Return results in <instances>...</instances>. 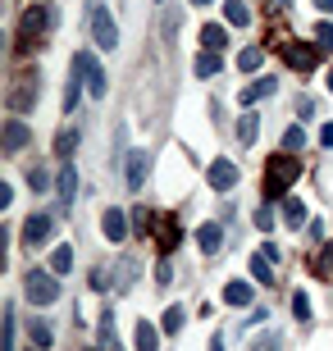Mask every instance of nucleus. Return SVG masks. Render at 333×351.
<instances>
[{"mask_svg": "<svg viewBox=\"0 0 333 351\" xmlns=\"http://www.w3.org/2000/svg\"><path fill=\"white\" fill-rule=\"evenodd\" d=\"M37 101H41V82H37V78H19V82L10 87V110H14V114L32 110Z\"/></svg>", "mask_w": 333, "mask_h": 351, "instance_id": "obj_5", "label": "nucleus"}, {"mask_svg": "<svg viewBox=\"0 0 333 351\" xmlns=\"http://www.w3.org/2000/svg\"><path fill=\"white\" fill-rule=\"evenodd\" d=\"M297 114L310 119V114H315V101H310V96H297Z\"/></svg>", "mask_w": 333, "mask_h": 351, "instance_id": "obj_39", "label": "nucleus"}, {"mask_svg": "<svg viewBox=\"0 0 333 351\" xmlns=\"http://www.w3.org/2000/svg\"><path fill=\"white\" fill-rule=\"evenodd\" d=\"M224 19H229L233 27H246V23H251V10H246V0H229V5H224Z\"/></svg>", "mask_w": 333, "mask_h": 351, "instance_id": "obj_19", "label": "nucleus"}, {"mask_svg": "<svg viewBox=\"0 0 333 351\" xmlns=\"http://www.w3.org/2000/svg\"><path fill=\"white\" fill-rule=\"evenodd\" d=\"M292 315H297V319H310V301H306V292H297V297H292Z\"/></svg>", "mask_w": 333, "mask_h": 351, "instance_id": "obj_35", "label": "nucleus"}, {"mask_svg": "<svg viewBox=\"0 0 333 351\" xmlns=\"http://www.w3.org/2000/svg\"><path fill=\"white\" fill-rule=\"evenodd\" d=\"M73 73L87 82L91 96H105V69L96 64V55H91V51H78V55H73Z\"/></svg>", "mask_w": 333, "mask_h": 351, "instance_id": "obj_4", "label": "nucleus"}, {"mask_svg": "<svg viewBox=\"0 0 333 351\" xmlns=\"http://www.w3.org/2000/svg\"><path fill=\"white\" fill-rule=\"evenodd\" d=\"M256 132H260V119L256 114H242V119H238V137H242V142H256Z\"/></svg>", "mask_w": 333, "mask_h": 351, "instance_id": "obj_28", "label": "nucleus"}, {"mask_svg": "<svg viewBox=\"0 0 333 351\" xmlns=\"http://www.w3.org/2000/svg\"><path fill=\"white\" fill-rule=\"evenodd\" d=\"M101 233L110 237V242H124V237H128V215H124V210H105Z\"/></svg>", "mask_w": 333, "mask_h": 351, "instance_id": "obj_11", "label": "nucleus"}, {"mask_svg": "<svg viewBox=\"0 0 333 351\" xmlns=\"http://www.w3.org/2000/svg\"><path fill=\"white\" fill-rule=\"evenodd\" d=\"M205 178H210V187H215V192H229L233 182H238V165H229V160H215V165L205 169Z\"/></svg>", "mask_w": 333, "mask_h": 351, "instance_id": "obj_9", "label": "nucleus"}, {"mask_svg": "<svg viewBox=\"0 0 333 351\" xmlns=\"http://www.w3.org/2000/svg\"><path fill=\"white\" fill-rule=\"evenodd\" d=\"M196 247H201L205 256H215V251L224 247V228H219V223H201V228H196Z\"/></svg>", "mask_w": 333, "mask_h": 351, "instance_id": "obj_14", "label": "nucleus"}, {"mask_svg": "<svg viewBox=\"0 0 333 351\" xmlns=\"http://www.w3.org/2000/svg\"><path fill=\"white\" fill-rule=\"evenodd\" d=\"M310 269H315V278H333V242L320 251V256H315V265H310Z\"/></svg>", "mask_w": 333, "mask_h": 351, "instance_id": "obj_25", "label": "nucleus"}, {"mask_svg": "<svg viewBox=\"0 0 333 351\" xmlns=\"http://www.w3.org/2000/svg\"><path fill=\"white\" fill-rule=\"evenodd\" d=\"M51 233H55V219H51V215H32V219L23 223V242H27V247H46V242H51Z\"/></svg>", "mask_w": 333, "mask_h": 351, "instance_id": "obj_7", "label": "nucleus"}, {"mask_svg": "<svg viewBox=\"0 0 333 351\" xmlns=\"http://www.w3.org/2000/svg\"><path fill=\"white\" fill-rule=\"evenodd\" d=\"M320 146H324V151L333 146V123H324V132H320Z\"/></svg>", "mask_w": 333, "mask_h": 351, "instance_id": "obj_42", "label": "nucleus"}, {"mask_svg": "<svg viewBox=\"0 0 333 351\" xmlns=\"http://www.w3.org/2000/svg\"><path fill=\"white\" fill-rule=\"evenodd\" d=\"M133 338H137L133 342L137 351H160V328H155L151 319H137V333H133Z\"/></svg>", "mask_w": 333, "mask_h": 351, "instance_id": "obj_15", "label": "nucleus"}, {"mask_svg": "<svg viewBox=\"0 0 333 351\" xmlns=\"http://www.w3.org/2000/svg\"><path fill=\"white\" fill-rule=\"evenodd\" d=\"M301 146H306V132L297 128V123H292V128H283V151H301Z\"/></svg>", "mask_w": 333, "mask_h": 351, "instance_id": "obj_29", "label": "nucleus"}, {"mask_svg": "<svg viewBox=\"0 0 333 351\" xmlns=\"http://www.w3.org/2000/svg\"><path fill=\"white\" fill-rule=\"evenodd\" d=\"M183 319H187V315H183V306H169V311H165V333H179Z\"/></svg>", "mask_w": 333, "mask_h": 351, "instance_id": "obj_30", "label": "nucleus"}, {"mask_svg": "<svg viewBox=\"0 0 333 351\" xmlns=\"http://www.w3.org/2000/svg\"><path fill=\"white\" fill-rule=\"evenodd\" d=\"M27 137H32V132H27L23 119H10V123H5V137H0V146L14 156V151H23V146H27Z\"/></svg>", "mask_w": 333, "mask_h": 351, "instance_id": "obj_10", "label": "nucleus"}, {"mask_svg": "<svg viewBox=\"0 0 333 351\" xmlns=\"http://www.w3.org/2000/svg\"><path fill=\"white\" fill-rule=\"evenodd\" d=\"M60 274H46V269H32L27 274V297L32 306H55L60 301V283H55Z\"/></svg>", "mask_w": 333, "mask_h": 351, "instance_id": "obj_3", "label": "nucleus"}, {"mask_svg": "<svg viewBox=\"0 0 333 351\" xmlns=\"http://www.w3.org/2000/svg\"><path fill=\"white\" fill-rule=\"evenodd\" d=\"M251 278H256V283H274V269H269V256H265V251L251 261Z\"/></svg>", "mask_w": 333, "mask_h": 351, "instance_id": "obj_26", "label": "nucleus"}, {"mask_svg": "<svg viewBox=\"0 0 333 351\" xmlns=\"http://www.w3.org/2000/svg\"><path fill=\"white\" fill-rule=\"evenodd\" d=\"M315 10H324V14H333V0H315Z\"/></svg>", "mask_w": 333, "mask_h": 351, "instance_id": "obj_43", "label": "nucleus"}, {"mask_svg": "<svg viewBox=\"0 0 333 351\" xmlns=\"http://www.w3.org/2000/svg\"><path fill=\"white\" fill-rule=\"evenodd\" d=\"M55 187H60V196H65V201H73V192H78V169H73V165H65V169H60Z\"/></svg>", "mask_w": 333, "mask_h": 351, "instance_id": "obj_20", "label": "nucleus"}, {"mask_svg": "<svg viewBox=\"0 0 333 351\" xmlns=\"http://www.w3.org/2000/svg\"><path fill=\"white\" fill-rule=\"evenodd\" d=\"M146 169H151V156H146V151H133V156H128V187H133V192H141Z\"/></svg>", "mask_w": 333, "mask_h": 351, "instance_id": "obj_13", "label": "nucleus"}, {"mask_svg": "<svg viewBox=\"0 0 333 351\" xmlns=\"http://www.w3.org/2000/svg\"><path fill=\"white\" fill-rule=\"evenodd\" d=\"M283 219L292 223V228H301V223H306V206H301V201H283Z\"/></svg>", "mask_w": 333, "mask_h": 351, "instance_id": "obj_27", "label": "nucleus"}, {"mask_svg": "<svg viewBox=\"0 0 333 351\" xmlns=\"http://www.w3.org/2000/svg\"><path fill=\"white\" fill-rule=\"evenodd\" d=\"M192 69H196V78H215L219 69H224V51H201Z\"/></svg>", "mask_w": 333, "mask_h": 351, "instance_id": "obj_16", "label": "nucleus"}, {"mask_svg": "<svg viewBox=\"0 0 333 351\" xmlns=\"http://www.w3.org/2000/svg\"><path fill=\"white\" fill-rule=\"evenodd\" d=\"M201 46H205V51H224V46H229V27L205 23V27H201Z\"/></svg>", "mask_w": 333, "mask_h": 351, "instance_id": "obj_17", "label": "nucleus"}, {"mask_svg": "<svg viewBox=\"0 0 333 351\" xmlns=\"http://www.w3.org/2000/svg\"><path fill=\"white\" fill-rule=\"evenodd\" d=\"M183 242V228L179 219H160V233H155V247H160V256H169V251Z\"/></svg>", "mask_w": 333, "mask_h": 351, "instance_id": "obj_12", "label": "nucleus"}, {"mask_svg": "<svg viewBox=\"0 0 333 351\" xmlns=\"http://www.w3.org/2000/svg\"><path fill=\"white\" fill-rule=\"evenodd\" d=\"M224 301H229V306H251V287L246 283H229L224 287Z\"/></svg>", "mask_w": 333, "mask_h": 351, "instance_id": "obj_23", "label": "nucleus"}, {"mask_svg": "<svg viewBox=\"0 0 333 351\" xmlns=\"http://www.w3.org/2000/svg\"><path fill=\"white\" fill-rule=\"evenodd\" d=\"M274 87H279L274 78H260V82H251V87H242V96H238V101H242V105H256L260 96H274Z\"/></svg>", "mask_w": 333, "mask_h": 351, "instance_id": "obj_18", "label": "nucleus"}, {"mask_svg": "<svg viewBox=\"0 0 333 351\" xmlns=\"http://www.w3.org/2000/svg\"><path fill=\"white\" fill-rule=\"evenodd\" d=\"M133 223H137V233H141V237L151 233V215H146V210H137V215H133Z\"/></svg>", "mask_w": 333, "mask_h": 351, "instance_id": "obj_38", "label": "nucleus"}, {"mask_svg": "<svg viewBox=\"0 0 333 351\" xmlns=\"http://www.w3.org/2000/svg\"><path fill=\"white\" fill-rule=\"evenodd\" d=\"M27 182H32V192H46V187H51V173H46V169H32V173H27Z\"/></svg>", "mask_w": 333, "mask_h": 351, "instance_id": "obj_34", "label": "nucleus"}, {"mask_svg": "<svg viewBox=\"0 0 333 351\" xmlns=\"http://www.w3.org/2000/svg\"><path fill=\"white\" fill-rule=\"evenodd\" d=\"M91 37H96L101 51H115L119 46V27H115V19H110V10H91Z\"/></svg>", "mask_w": 333, "mask_h": 351, "instance_id": "obj_6", "label": "nucleus"}, {"mask_svg": "<svg viewBox=\"0 0 333 351\" xmlns=\"http://www.w3.org/2000/svg\"><path fill=\"white\" fill-rule=\"evenodd\" d=\"M73 146H78V132H60V137H55V151H60V156H69Z\"/></svg>", "mask_w": 333, "mask_h": 351, "instance_id": "obj_33", "label": "nucleus"}, {"mask_svg": "<svg viewBox=\"0 0 333 351\" xmlns=\"http://www.w3.org/2000/svg\"><path fill=\"white\" fill-rule=\"evenodd\" d=\"M78 101H82V87H78V82H69V91H65V110H69V114L78 110Z\"/></svg>", "mask_w": 333, "mask_h": 351, "instance_id": "obj_36", "label": "nucleus"}, {"mask_svg": "<svg viewBox=\"0 0 333 351\" xmlns=\"http://www.w3.org/2000/svg\"><path fill=\"white\" fill-rule=\"evenodd\" d=\"M329 91H333V73H329Z\"/></svg>", "mask_w": 333, "mask_h": 351, "instance_id": "obj_46", "label": "nucleus"}, {"mask_svg": "<svg viewBox=\"0 0 333 351\" xmlns=\"http://www.w3.org/2000/svg\"><path fill=\"white\" fill-rule=\"evenodd\" d=\"M192 5H210V0H192Z\"/></svg>", "mask_w": 333, "mask_h": 351, "instance_id": "obj_45", "label": "nucleus"}, {"mask_svg": "<svg viewBox=\"0 0 333 351\" xmlns=\"http://www.w3.org/2000/svg\"><path fill=\"white\" fill-rule=\"evenodd\" d=\"M260 64H265V51H260V46H246V51L238 55V69H242V73H256Z\"/></svg>", "mask_w": 333, "mask_h": 351, "instance_id": "obj_21", "label": "nucleus"}, {"mask_svg": "<svg viewBox=\"0 0 333 351\" xmlns=\"http://www.w3.org/2000/svg\"><path fill=\"white\" fill-rule=\"evenodd\" d=\"M73 269V247H55L51 256V274H69Z\"/></svg>", "mask_w": 333, "mask_h": 351, "instance_id": "obj_24", "label": "nucleus"}, {"mask_svg": "<svg viewBox=\"0 0 333 351\" xmlns=\"http://www.w3.org/2000/svg\"><path fill=\"white\" fill-rule=\"evenodd\" d=\"M297 173H301V165H297L292 151H283V156H269V165H265V196H269V201H279L283 192H292Z\"/></svg>", "mask_w": 333, "mask_h": 351, "instance_id": "obj_1", "label": "nucleus"}, {"mask_svg": "<svg viewBox=\"0 0 333 351\" xmlns=\"http://www.w3.org/2000/svg\"><path fill=\"white\" fill-rule=\"evenodd\" d=\"M137 278V261H119V287H128Z\"/></svg>", "mask_w": 333, "mask_h": 351, "instance_id": "obj_32", "label": "nucleus"}, {"mask_svg": "<svg viewBox=\"0 0 333 351\" xmlns=\"http://www.w3.org/2000/svg\"><path fill=\"white\" fill-rule=\"evenodd\" d=\"M283 60H288V64H292L297 73H310V69L320 64V51H315V46H297V41H288Z\"/></svg>", "mask_w": 333, "mask_h": 351, "instance_id": "obj_8", "label": "nucleus"}, {"mask_svg": "<svg viewBox=\"0 0 333 351\" xmlns=\"http://www.w3.org/2000/svg\"><path fill=\"white\" fill-rule=\"evenodd\" d=\"M251 351H279V338H274V333H265L260 342H251Z\"/></svg>", "mask_w": 333, "mask_h": 351, "instance_id": "obj_37", "label": "nucleus"}, {"mask_svg": "<svg viewBox=\"0 0 333 351\" xmlns=\"http://www.w3.org/2000/svg\"><path fill=\"white\" fill-rule=\"evenodd\" d=\"M5 351H14V315H5Z\"/></svg>", "mask_w": 333, "mask_h": 351, "instance_id": "obj_41", "label": "nucleus"}, {"mask_svg": "<svg viewBox=\"0 0 333 351\" xmlns=\"http://www.w3.org/2000/svg\"><path fill=\"white\" fill-rule=\"evenodd\" d=\"M169 278H174V269H169V261H160L155 265V283H169Z\"/></svg>", "mask_w": 333, "mask_h": 351, "instance_id": "obj_40", "label": "nucleus"}, {"mask_svg": "<svg viewBox=\"0 0 333 351\" xmlns=\"http://www.w3.org/2000/svg\"><path fill=\"white\" fill-rule=\"evenodd\" d=\"M210 351H224V342H219V338H215V342H210Z\"/></svg>", "mask_w": 333, "mask_h": 351, "instance_id": "obj_44", "label": "nucleus"}, {"mask_svg": "<svg viewBox=\"0 0 333 351\" xmlns=\"http://www.w3.org/2000/svg\"><path fill=\"white\" fill-rule=\"evenodd\" d=\"M27 338H32V347L37 351H46L55 342V333H51V324H37V319H32V328H27Z\"/></svg>", "mask_w": 333, "mask_h": 351, "instance_id": "obj_22", "label": "nucleus"}, {"mask_svg": "<svg viewBox=\"0 0 333 351\" xmlns=\"http://www.w3.org/2000/svg\"><path fill=\"white\" fill-rule=\"evenodd\" d=\"M315 41L320 51H333V23H315Z\"/></svg>", "mask_w": 333, "mask_h": 351, "instance_id": "obj_31", "label": "nucleus"}, {"mask_svg": "<svg viewBox=\"0 0 333 351\" xmlns=\"http://www.w3.org/2000/svg\"><path fill=\"white\" fill-rule=\"evenodd\" d=\"M32 351H37V347H32Z\"/></svg>", "mask_w": 333, "mask_h": 351, "instance_id": "obj_47", "label": "nucleus"}, {"mask_svg": "<svg viewBox=\"0 0 333 351\" xmlns=\"http://www.w3.org/2000/svg\"><path fill=\"white\" fill-rule=\"evenodd\" d=\"M55 23V14H51V5H32V10L23 14V37H19V51H32V46H37V37L41 32H46V27Z\"/></svg>", "mask_w": 333, "mask_h": 351, "instance_id": "obj_2", "label": "nucleus"}]
</instances>
